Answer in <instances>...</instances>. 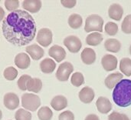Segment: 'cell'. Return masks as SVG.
Here are the masks:
<instances>
[{
    "label": "cell",
    "mask_w": 131,
    "mask_h": 120,
    "mask_svg": "<svg viewBox=\"0 0 131 120\" xmlns=\"http://www.w3.org/2000/svg\"><path fill=\"white\" fill-rule=\"evenodd\" d=\"M64 45L72 53H77L82 47L81 39L76 35H69L64 39Z\"/></svg>",
    "instance_id": "7"
},
{
    "label": "cell",
    "mask_w": 131,
    "mask_h": 120,
    "mask_svg": "<svg viewBox=\"0 0 131 120\" xmlns=\"http://www.w3.org/2000/svg\"><path fill=\"white\" fill-rule=\"evenodd\" d=\"M84 120H100L99 117L95 114H90L86 116Z\"/></svg>",
    "instance_id": "37"
},
{
    "label": "cell",
    "mask_w": 131,
    "mask_h": 120,
    "mask_svg": "<svg viewBox=\"0 0 131 120\" xmlns=\"http://www.w3.org/2000/svg\"><path fill=\"white\" fill-rule=\"evenodd\" d=\"M108 15L111 19L116 21H120L124 15V8L120 4L114 3L109 7Z\"/></svg>",
    "instance_id": "15"
},
{
    "label": "cell",
    "mask_w": 131,
    "mask_h": 120,
    "mask_svg": "<svg viewBox=\"0 0 131 120\" xmlns=\"http://www.w3.org/2000/svg\"><path fill=\"white\" fill-rule=\"evenodd\" d=\"M96 106L97 110L102 114H107L112 109V104L111 101L104 96H101L96 102Z\"/></svg>",
    "instance_id": "11"
},
{
    "label": "cell",
    "mask_w": 131,
    "mask_h": 120,
    "mask_svg": "<svg viewBox=\"0 0 131 120\" xmlns=\"http://www.w3.org/2000/svg\"><path fill=\"white\" fill-rule=\"evenodd\" d=\"M58 120H74V115L72 112L67 110L59 115Z\"/></svg>",
    "instance_id": "35"
},
{
    "label": "cell",
    "mask_w": 131,
    "mask_h": 120,
    "mask_svg": "<svg viewBox=\"0 0 131 120\" xmlns=\"http://www.w3.org/2000/svg\"><path fill=\"white\" fill-rule=\"evenodd\" d=\"M2 34L11 44L21 47L29 44L35 37L37 26L28 12L17 9L10 12L2 21Z\"/></svg>",
    "instance_id": "1"
},
{
    "label": "cell",
    "mask_w": 131,
    "mask_h": 120,
    "mask_svg": "<svg viewBox=\"0 0 131 120\" xmlns=\"http://www.w3.org/2000/svg\"><path fill=\"white\" fill-rule=\"evenodd\" d=\"M61 3L63 6L68 8H71L74 6H75L77 1L76 0H61Z\"/></svg>",
    "instance_id": "36"
},
{
    "label": "cell",
    "mask_w": 131,
    "mask_h": 120,
    "mask_svg": "<svg viewBox=\"0 0 131 120\" xmlns=\"http://www.w3.org/2000/svg\"><path fill=\"white\" fill-rule=\"evenodd\" d=\"M41 5L40 0H25L22 2V8L31 13L38 12L41 8Z\"/></svg>",
    "instance_id": "17"
},
{
    "label": "cell",
    "mask_w": 131,
    "mask_h": 120,
    "mask_svg": "<svg viewBox=\"0 0 131 120\" xmlns=\"http://www.w3.org/2000/svg\"><path fill=\"white\" fill-rule=\"evenodd\" d=\"M74 71L73 65L69 62H65L61 63L57 72H56V78L61 82H66L68 80L70 75Z\"/></svg>",
    "instance_id": "5"
},
{
    "label": "cell",
    "mask_w": 131,
    "mask_h": 120,
    "mask_svg": "<svg viewBox=\"0 0 131 120\" xmlns=\"http://www.w3.org/2000/svg\"><path fill=\"white\" fill-rule=\"evenodd\" d=\"M31 113L24 109H19L15 114V119L16 120H31Z\"/></svg>",
    "instance_id": "29"
},
{
    "label": "cell",
    "mask_w": 131,
    "mask_h": 120,
    "mask_svg": "<svg viewBox=\"0 0 131 120\" xmlns=\"http://www.w3.org/2000/svg\"><path fill=\"white\" fill-rule=\"evenodd\" d=\"M71 84L75 87H79L84 83V77L81 72H74L71 78Z\"/></svg>",
    "instance_id": "27"
},
{
    "label": "cell",
    "mask_w": 131,
    "mask_h": 120,
    "mask_svg": "<svg viewBox=\"0 0 131 120\" xmlns=\"http://www.w3.org/2000/svg\"><path fill=\"white\" fill-rule=\"evenodd\" d=\"M108 120H130L126 114L120 113L118 112H113L111 114L109 115Z\"/></svg>",
    "instance_id": "34"
},
{
    "label": "cell",
    "mask_w": 131,
    "mask_h": 120,
    "mask_svg": "<svg viewBox=\"0 0 131 120\" xmlns=\"http://www.w3.org/2000/svg\"><path fill=\"white\" fill-rule=\"evenodd\" d=\"M112 97L116 105L120 107H128L131 105V80L122 79L114 89Z\"/></svg>",
    "instance_id": "2"
},
{
    "label": "cell",
    "mask_w": 131,
    "mask_h": 120,
    "mask_svg": "<svg viewBox=\"0 0 131 120\" xmlns=\"http://www.w3.org/2000/svg\"><path fill=\"white\" fill-rule=\"evenodd\" d=\"M30 57L25 52L18 53L15 58V64L18 69H26L30 66Z\"/></svg>",
    "instance_id": "13"
},
{
    "label": "cell",
    "mask_w": 131,
    "mask_h": 120,
    "mask_svg": "<svg viewBox=\"0 0 131 120\" xmlns=\"http://www.w3.org/2000/svg\"><path fill=\"white\" fill-rule=\"evenodd\" d=\"M120 70L126 76H131V59L129 58H123L120 62Z\"/></svg>",
    "instance_id": "25"
},
{
    "label": "cell",
    "mask_w": 131,
    "mask_h": 120,
    "mask_svg": "<svg viewBox=\"0 0 131 120\" xmlns=\"http://www.w3.org/2000/svg\"><path fill=\"white\" fill-rule=\"evenodd\" d=\"M81 59L84 64L91 65L96 60V52L91 48H85L81 54Z\"/></svg>",
    "instance_id": "16"
},
{
    "label": "cell",
    "mask_w": 131,
    "mask_h": 120,
    "mask_svg": "<svg viewBox=\"0 0 131 120\" xmlns=\"http://www.w3.org/2000/svg\"><path fill=\"white\" fill-rule=\"evenodd\" d=\"M121 29L126 34H131V14L124 18L121 25Z\"/></svg>",
    "instance_id": "31"
},
{
    "label": "cell",
    "mask_w": 131,
    "mask_h": 120,
    "mask_svg": "<svg viewBox=\"0 0 131 120\" xmlns=\"http://www.w3.org/2000/svg\"><path fill=\"white\" fill-rule=\"evenodd\" d=\"M55 68H56L55 62L50 58H46L40 62L41 71L44 73L46 74L52 73L54 71Z\"/></svg>",
    "instance_id": "20"
},
{
    "label": "cell",
    "mask_w": 131,
    "mask_h": 120,
    "mask_svg": "<svg viewBox=\"0 0 131 120\" xmlns=\"http://www.w3.org/2000/svg\"><path fill=\"white\" fill-rule=\"evenodd\" d=\"M105 32L109 35H115L118 32V25L113 22H108L105 25Z\"/></svg>",
    "instance_id": "30"
},
{
    "label": "cell",
    "mask_w": 131,
    "mask_h": 120,
    "mask_svg": "<svg viewBox=\"0 0 131 120\" xmlns=\"http://www.w3.org/2000/svg\"><path fill=\"white\" fill-rule=\"evenodd\" d=\"M101 64H102L103 68L106 71L111 72V71H113L117 69V59L116 56H114L113 55L107 54V55L104 56V57L102 58Z\"/></svg>",
    "instance_id": "9"
},
{
    "label": "cell",
    "mask_w": 131,
    "mask_h": 120,
    "mask_svg": "<svg viewBox=\"0 0 131 120\" xmlns=\"http://www.w3.org/2000/svg\"><path fill=\"white\" fill-rule=\"evenodd\" d=\"M94 96H95L94 91L93 90V89H91L89 86H85L79 93L80 100L85 104L91 103L94 100Z\"/></svg>",
    "instance_id": "14"
},
{
    "label": "cell",
    "mask_w": 131,
    "mask_h": 120,
    "mask_svg": "<svg viewBox=\"0 0 131 120\" xmlns=\"http://www.w3.org/2000/svg\"><path fill=\"white\" fill-rule=\"evenodd\" d=\"M51 106L56 111H61L68 106V100L64 96H56L51 101Z\"/></svg>",
    "instance_id": "18"
},
{
    "label": "cell",
    "mask_w": 131,
    "mask_h": 120,
    "mask_svg": "<svg viewBox=\"0 0 131 120\" xmlns=\"http://www.w3.org/2000/svg\"><path fill=\"white\" fill-rule=\"evenodd\" d=\"M27 90L35 93H38L41 90L42 82L40 79L31 78L27 83Z\"/></svg>",
    "instance_id": "22"
},
{
    "label": "cell",
    "mask_w": 131,
    "mask_h": 120,
    "mask_svg": "<svg viewBox=\"0 0 131 120\" xmlns=\"http://www.w3.org/2000/svg\"><path fill=\"white\" fill-rule=\"evenodd\" d=\"M52 116L53 113L48 106H43L38 111V117L40 120H51Z\"/></svg>",
    "instance_id": "26"
},
{
    "label": "cell",
    "mask_w": 131,
    "mask_h": 120,
    "mask_svg": "<svg viewBox=\"0 0 131 120\" xmlns=\"http://www.w3.org/2000/svg\"><path fill=\"white\" fill-rule=\"evenodd\" d=\"M104 37L103 35L100 32H92L89 34L86 38V42L89 45L97 46L101 43Z\"/></svg>",
    "instance_id": "23"
},
{
    "label": "cell",
    "mask_w": 131,
    "mask_h": 120,
    "mask_svg": "<svg viewBox=\"0 0 131 120\" xmlns=\"http://www.w3.org/2000/svg\"><path fill=\"white\" fill-rule=\"evenodd\" d=\"M103 25L104 19L101 16L96 14H92L86 19L84 30L86 32L97 31L101 33L103 32Z\"/></svg>",
    "instance_id": "3"
},
{
    "label": "cell",
    "mask_w": 131,
    "mask_h": 120,
    "mask_svg": "<svg viewBox=\"0 0 131 120\" xmlns=\"http://www.w3.org/2000/svg\"><path fill=\"white\" fill-rule=\"evenodd\" d=\"M4 17H5V11H4V9L0 6V22H1L2 20H3Z\"/></svg>",
    "instance_id": "38"
},
{
    "label": "cell",
    "mask_w": 131,
    "mask_h": 120,
    "mask_svg": "<svg viewBox=\"0 0 131 120\" xmlns=\"http://www.w3.org/2000/svg\"><path fill=\"white\" fill-rule=\"evenodd\" d=\"M5 6L8 11L13 12L17 10L19 6V1L18 0H5Z\"/></svg>",
    "instance_id": "33"
},
{
    "label": "cell",
    "mask_w": 131,
    "mask_h": 120,
    "mask_svg": "<svg viewBox=\"0 0 131 120\" xmlns=\"http://www.w3.org/2000/svg\"><path fill=\"white\" fill-rule=\"evenodd\" d=\"M38 43L44 47L48 46L52 42V32L48 28L41 29L37 34Z\"/></svg>",
    "instance_id": "6"
},
{
    "label": "cell",
    "mask_w": 131,
    "mask_h": 120,
    "mask_svg": "<svg viewBox=\"0 0 131 120\" xmlns=\"http://www.w3.org/2000/svg\"><path fill=\"white\" fill-rule=\"evenodd\" d=\"M21 106L28 111L35 112L41 106V99L35 94L25 93L21 96Z\"/></svg>",
    "instance_id": "4"
},
{
    "label": "cell",
    "mask_w": 131,
    "mask_h": 120,
    "mask_svg": "<svg viewBox=\"0 0 131 120\" xmlns=\"http://www.w3.org/2000/svg\"><path fill=\"white\" fill-rule=\"evenodd\" d=\"M2 111L0 109V120L2 119Z\"/></svg>",
    "instance_id": "39"
},
{
    "label": "cell",
    "mask_w": 131,
    "mask_h": 120,
    "mask_svg": "<svg viewBox=\"0 0 131 120\" xmlns=\"http://www.w3.org/2000/svg\"><path fill=\"white\" fill-rule=\"evenodd\" d=\"M31 79V77L28 75H23L21 76L18 80V82H17V85L18 86V88L22 90V91H25L27 90V83Z\"/></svg>",
    "instance_id": "32"
},
{
    "label": "cell",
    "mask_w": 131,
    "mask_h": 120,
    "mask_svg": "<svg viewBox=\"0 0 131 120\" xmlns=\"http://www.w3.org/2000/svg\"><path fill=\"white\" fill-rule=\"evenodd\" d=\"M48 54L58 62H61L66 57V52L64 48L58 45L51 46L48 50Z\"/></svg>",
    "instance_id": "10"
},
{
    "label": "cell",
    "mask_w": 131,
    "mask_h": 120,
    "mask_svg": "<svg viewBox=\"0 0 131 120\" xmlns=\"http://www.w3.org/2000/svg\"><path fill=\"white\" fill-rule=\"evenodd\" d=\"M3 76L5 79L8 81H12L16 79L18 76V70L12 66L7 67L3 72Z\"/></svg>",
    "instance_id": "28"
},
{
    "label": "cell",
    "mask_w": 131,
    "mask_h": 120,
    "mask_svg": "<svg viewBox=\"0 0 131 120\" xmlns=\"http://www.w3.org/2000/svg\"><path fill=\"white\" fill-rule=\"evenodd\" d=\"M104 47L107 51L117 53L121 49V43L116 39H108L104 42Z\"/></svg>",
    "instance_id": "21"
},
{
    "label": "cell",
    "mask_w": 131,
    "mask_h": 120,
    "mask_svg": "<svg viewBox=\"0 0 131 120\" xmlns=\"http://www.w3.org/2000/svg\"><path fill=\"white\" fill-rule=\"evenodd\" d=\"M83 23L82 17L78 14H71L68 18V25L74 29L81 28Z\"/></svg>",
    "instance_id": "24"
},
{
    "label": "cell",
    "mask_w": 131,
    "mask_h": 120,
    "mask_svg": "<svg viewBox=\"0 0 131 120\" xmlns=\"http://www.w3.org/2000/svg\"><path fill=\"white\" fill-rule=\"evenodd\" d=\"M130 55H131V45H130Z\"/></svg>",
    "instance_id": "40"
},
{
    "label": "cell",
    "mask_w": 131,
    "mask_h": 120,
    "mask_svg": "<svg viewBox=\"0 0 131 120\" xmlns=\"http://www.w3.org/2000/svg\"><path fill=\"white\" fill-rule=\"evenodd\" d=\"M124 76L120 73V72H114L112 74H110L104 81L105 86L109 89H114L116 85L123 79Z\"/></svg>",
    "instance_id": "19"
},
{
    "label": "cell",
    "mask_w": 131,
    "mask_h": 120,
    "mask_svg": "<svg viewBox=\"0 0 131 120\" xmlns=\"http://www.w3.org/2000/svg\"><path fill=\"white\" fill-rule=\"evenodd\" d=\"M4 106L9 110H14L19 106V98L13 93H8L4 96Z\"/></svg>",
    "instance_id": "8"
},
{
    "label": "cell",
    "mask_w": 131,
    "mask_h": 120,
    "mask_svg": "<svg viewBox=\"0 0 131 120\" xmlns=\"http://www.w3.org/2000/svg\"><path fill=\"white\" fill-rule=\"evenodd\" d=\"M26 52L34 60H39L41 59L45 54L43 49L36 44H32L31 45H28L25 49Z\"/></svg>",
    "instance_id": "12"
}]
</instances>
